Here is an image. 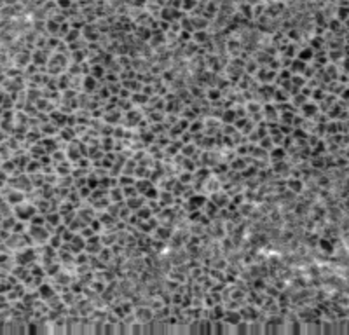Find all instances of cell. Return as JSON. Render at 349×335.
<instances>
[{"label":"cell","mask_w":349,"mask_h":335,"mask_svg":"<svg viewBox=\"0 0 349 335\" xmlns=\"http://www.w3.org/2000/svg\"><path fill=\"white\" fill-rule=\"evenodd\" d=\"M321 246L325 248V250H328V253H332V244L326 243V239H321Z\"/></svg>","instance_id":"obj_3"},{"label":"cell","mask_w":349,"mask_h":335,"mask_svg":"<svg viewBox=\"0 0 349 335\" xmlns=\"http://www.w3.org/2000/svg\"><path fill=\"white\" fill-rule=\"evenodd\" d=\"M225 323H229V325H239L241 323V316L237 314V312H232V314H227L225 316Z\"/></svg>","instance_id":"obj_1"},{"label":"cell","mask_w":349,"mask_h":335,"mask_svg":"<svg viewBox=\"0 0 349 335\" xmlns=\"http://www.w3.org/2000/svg\"><path fill=\"white\" fill-rule=\"evenodd\" d=\"M339 12H341V18H342V19H346V9H341Z\"/></svg>","instance_id":"obj_4"},{"label":"cell","mask_w":349,"mask_h":335,"mask_svg":"<svg viewBox=\"0 0 349 335\" xmlns=\"http://www.w3.org/2000/svg\"><path fill=\"white\" fill-rule=\"evenodd\" d=\"M313 54H314V53H313V51H311V49H306V51H302L300 54H299V59H300V61H304V63H306V61H309V59H311V58H313Z\"/></svg>","instance_id":"obj_2"}]
</instances>
